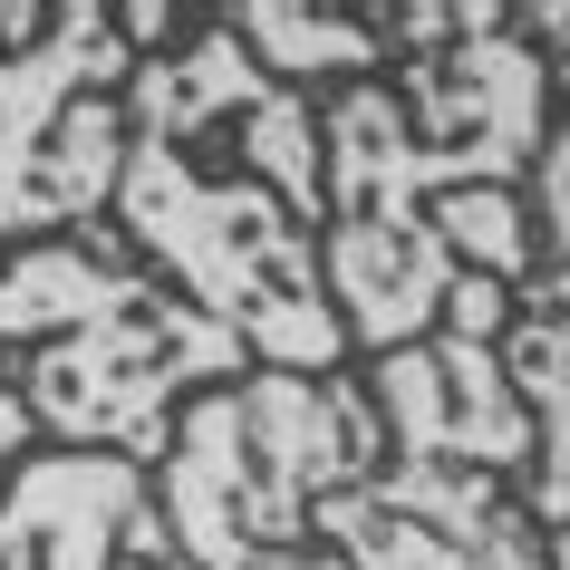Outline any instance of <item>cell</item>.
Instances as JSON below:
<instances>
[{
	"label": "cell",
	"mask_w": 570,
	"mask_h": 570,
	"mask_svg": "<svg viewBox=\"0 0 570 570\" xmlns=\"http://www.w3.org/2000/svg\"><path fill=\"white\" fill-rule=\"evenodd\" d=\"M107 223L126 252L281 377H338V330L320 233H330V146L320 97L281 88L233 20L213 10L184 49H155L126 78V175Z\"/></svg>",
	"instance_id": "cell-1"
},
{
	"label": "cell",
	"mask_w": 570,
	"mask_h": 570,
	"mask_svg": "<svg viewBox=\"0 0 570 570\" xmlns=\"http://www.w3.org/2000/svg\"><path fill=\"white\" fill-rule=\"evenodd\" d=\"M0 358L30 396L39 445L68 454H126V464H165L175 416L204 387L252 377L223 320H204L194 301H175L117 223L30 242L0 262Z\"/></svg>",
	"instance_id": "cell-2"
},
{
	"label": "cell",
	"mask_w": 570,
	"mask_h": 570,
	"mask_svg": "<svg viewBox=\"0 0 570 570\" xmlns=\"http://www.w3.org/2000/svg\"><path fill=\"white\" fill-rule=\"evenodd\" d=\"M358 377L387 454L358 493L320 503L309 541L348 570H551L522 512L532 416L503 377V348L435 330L396 358H367Z\"/></svg>",
	"instance_id": "cell-3"
},
{
	"label": "cell",
	"mask_w": 570,
	"mask_h": 570,
	"mask_svg": "<svg viewBox=\"0 0 570 570\" xmlns=\"http://www.w3.org/2000/svg\"><path fill=\"white\" fill-rule=\"evenodd\" d=\"M377 454H387V425L358 367L338 377L252 367L175 416V445L155 464V512L175 532V561L242 570L271 551H309L320 503L358 493Z\"/></svg>",
	"instance_id": "cell-4"
},
{
	"label": "cell",
	"mask_w": 570,
	"mask_h": 570,
	"mask_svg": "<svg viewBox=\"0 0 570 570\" xmlns=\"http://www.w3.org/2000/svg\"><path fill=\"white\" fill-rule=\"evenodd\" d=\"M320 146H330V233H320V271H330L348 358H396L435 338L454 291V252L435 242V165L406 136L387 78L320 97Z\"/></svg>",
	"instance_id": "cell-5"
},
{
	"label": "cell",
	"mask_w": 570,
	"mask_h": 570,
	"mask_svg": "<svg viewBox=\"0 0 570 570\" xmlns=\"http://www.w3.org/2000/svg\"><path fill=\"white\" fill-rule=\"evenodd\" d=\"M126 49L107 0H59V20L0 59V252L88 233L126 175Z\"/></svg>",
	"instance_id": "cell-6"
},
{
	"label": "cell",
	"mask_w": 570,
	"mask_h": 570,
	"mask_svg": "<svg viewBox=\"0 0 570 570\" xmlns=\"http://www.w3.org/2000/svg\"><path fill=\"white\" fill-rule=\"evenodd\" d=\"M387 88H396L406 136H416V155L435 165L445 194H464V184H522L541 136H551V117H561L551 107V68H541L532 39L512 30L503 0L454 49L387 68Z\"/></svg>",
	"instance_id": "cell-7"
},
{
	"label": "cell",
	"mask_w": 570,
	"mask_h": 570,
	"mask_svg": "<svg viewBox=\"0 0 570 570\" xmlns=\"http://www.w3.org/2000/svg\"><path fill=\"white\" fill-rule=\"evenodd\" d=\"M146 512H155L146 464L39 445L0 493V570H126Z\"/></svg>",
	"instance_id": "cell-8"
},
{
	"label": "cell",
	"mask_w": 570,
	"mask_h": 570,
	"mask_svg": "<svg viewBox=\"0 0 570 570\" xmlns=\"http://www.w3.org/2000/svg\"><path fill=\"white\" fill-rule=\"evenodd\" d=\"M503 377L532 416V474H522V512H532L551 570H570V262L561 271H532L512 291V320H503Z\"/></svg>",
	"instance_id": "cell-9"
},
{
	"label": "cell",
	"mask_w": 570,
	"mask_h": 570,
	"mask_svg": "<svg viewBox=\"0 0 570 570\" xmlns=\"http://www.w3.org/2000/svg\"><path fill=\"white\" fill-rule=\"evenodd\" d=\"M223 20L281 88H301V97H338L358 78H387V39L348 0H223Z\"/></svg>",
	"instance_id": "cell-10"
},
{
	"label": "cell",
	"mask_w": 570,
	"mask_h": 570,
	"mask_svg": "<svg viewBox=\"0 0 570 570\" xmlns=\"http://www.w3.org/2000/svg\"><path fill=\"white\" fill-rule=\"evenodd\" d=\"M522 213H532V262L561 271L570 262V117H551V136H541L532 175H522Z\"/></svg>",
	"instance_id": "cell-11"
},
{
	"label": "cell",
	"mask_w": 570,
	"mask_h": 570,
	"mask_svg": "<svg viewBox=\"0 0 570 570\" xmlns=\"http://www.w3.org/2000/svg\"><path fill=\"white\" fill-rule=\"evenodd\" d=\"M126 570H194V561H175L165 512H146V522H136V551H126ZM242 570H348V561H330V551L309 541V551H271V561H242Z\"/></svg>",
	"instance_id": "cell-12"
},
{
	"label": "cell",
	"mask_w": 570,
	"mask_h": 570,
	"mask_svg": "<svg viewBox=\"0 0 570 570\" xmlns=\"http://www.w3.org/2000/svg\"><path fill=\"white\" fill-rule=\"evenodd\" d=\"M503 320H512V291H503V281H483V271H454L445 320H435V330H454V338H503Z\"/></svg>",
	"instance_id": "cell-13"
},
{
	"label": "cell",
	"mask_w": 570,
	"mask_h": 570,
	"mask_svg": "<svg viewBox=\"0 0 570 570\" xmlns=\"http://www.w3.org/2000/svg\"><path fill=\"white\" fill-rule=\"evenodd\" d=\"M512 30L541 49V68H551V107L570 117V0H522V10H512Z\"/></svg>",
	"instance_id": "cell-14"
},
{
	"label": "cell",
	"mask_w": 570,
	"mask_h": 570,
	"mask_svg": "<svg viewBox=\"0 0 570 570\" xmlns=\"http://www.w3.org/2000/svg\"><path fill=\"white\" fill-rule=\"evenodd\" d=\"M39 454V425H30V396H20V377H10V358H0V493H10V474Z\"/></svg>",
	"instance_id": "cell-15"
},
{
	"label": "cell",
	"mask_w": 570,
	"mask_h": 570,
	"mask_svg": "<svg viewBox=\"0 0 570 570\" xmlns=\"http://www.w3.org/2000/svg\"><path fill=\"white\" fill-rule=\"evenodd\" d=\"M49 20H59V10H39V0H0V59H10V49H30Z\"/></svg>",
	"instance_id": "cell-16"
},
{
	"label": "cell",
	"mask_w": 570,
	"mask_h": 570,
	"mask_svg": "<svg viewBox=\"0 0 570 570\" xmlns=\"http://www.w3.org/2000/svg\"><path fill=\"white\" fill-rule=\"evenodd\" d=\"M0 262H10V252H0Z\"/></svg>",
	"instance_id": "cell-17"
}]
</instances>
